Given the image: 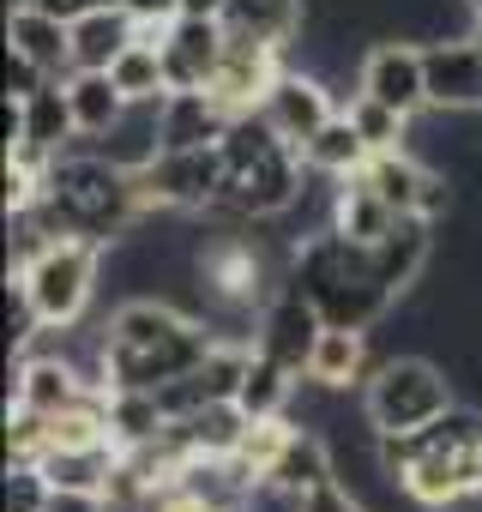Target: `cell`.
<instances>
[{
	"label": "cell",
	"mask_w": 482,
	"mask_h": 512,
	"mask_svg": "<svg viewBox=\"0 0 482 512\" xmlns=\"http://www.w3.org/2000/svg\"><path fill=\"white\" fill-rule=\"evenodd\" d=\"M290 284L308 290V302L326 314V326H356V332H374L398 296L374 284L368 272V247L338 235V229H320L296 247V266H290Z\"/></svg>",
	"instance_id": "6da1fadb"
},
{
	"label": "cell",
	"mask_w": 482,
	"mask_h": 512,
	"mask_svg": "<svg viewBox=\"0 0 482 512\" xmlns=\"http://www.w3.org/2000/svg\"><path fill=\"white\" fill-rule=\"evenodd\" d=\"M458 404V386L446 374V362L422 356V350H398V356H380L368 386H362V416H368V434H410V428H428L434 416H446Z\"/></svg>",
	"instance_id": "7a4b0ae2"
},
{
	"label": "cell",
	"mask_w": 482,
	"mask_h": 512,
	"mask_svg": "<svg viewBox=\"0 0 482 512\" xmlns=\"http://www.w3.org/2000/svg\"><path fill=\"white\" fill-rule=\"evenodd\" d=\"M103 260H109L103 241L61 235V241H49L37 260L19 272V284H25V296H31V308H37V320H43L49 332H67V326H79V320L91 314Z\"/></svg>",
	"instance_id": "3957f363"
},
{
	"label": "cell",
	"mask_w": 482,
	"mask_h": 512,
	"mask_svg": "<svg viewBox=\"0 0 482 512\" xmlns=\"http://www.w3.org/2000/svg\"><path fill=\"white\" fill-rule=\"evenodd\" d=\"M133 187H139V205L145 217L151 211H205L223 199L229 187V163H223V145H193V151H157L145 169H133Z\"/></svg>",
	"instance_id": "277c9868"
},
{
	"label": "cell",
	"mask_w": 482,
	"mask_h": 512,
	"mask_svg": "<svg viewBox=\"0 0 482 512\" xmlns=\"http://www.w3.org/2000/svg\"><path fill=\"white\" fill-rule=\"evenodd\" d=\"M320 332H326V314L308 302V290L278 284L272 302L260 308V320H254V350L272 356V362H284L290 374H308V356H314Z\"/></svg>",
	"instance_id": "5b68a950"
},
{
	"label": "cell",
	"mask_w": 482,
	"mask_h": 512,
	"mask_svg": "<svg viewBox=\"0 0 482 512\" xmlns=\"http://www.w3.org/2000/svg\"><path fill=\"white\" fill-rule=\"evenodd\" d=\"M356 91L362 97H380L404 115H422L428 109V67H422V49L404 43V37H380L362 61H356Z\"/></svg>",
	"instance_id": "8992f818"
},
{
	"label": "cell",
	"mask_w": 482,
	"mask_h": 512,
	"mask_svg": "<svg viewBox=\"0 0 482 512\" xmlns=\"http://www.w3.org/2000/svg\"><path fill=\"white\" fill-rule=\"evenodd\" d=\"M260 109H266V121L302 151V145L338 115V97H332V79H326V73H314V67H284Z\"/></svg>",
	"instance_id": "52a82bcc"
},
{
	"label": "cell",
	"mask_w": 482,
	"mask_h": 512,
	"mask_svg": "<svg viewBox=\"0 0 482 512\" xmlns=\"http://www.w3.org/2000/svg\"><path fill=\"white\" fill-rule=\"evenodd\" d=\"M290 67V55L284 49H272V43H254V37H229V49H223V67L211 73V97L229 109V115H248V109H260L266 103V91L278 85V73Z\"/></svg>",
	"instance_id": "ba28073f"
},
{
	"label": "cell",
	"mask_w": 482,
	"mask_h": 512,
	"mask_svg": "<svg viewBox=\"0 0 482 512\" xmlns=\"http://www.w3.org/2000/svg\"><path fill=\"white\" fill-rule=\"evenodd\" d=\"M422 67H428V109H440V115L482 109V43L470 31L464 37H434L422 49Z\"/></svg>",
	"instance_id": "9c48e42d"
},
{
	"label": "cell",
	"mask_w": 482,
	"mask_h": 512,
	"mask_svg": "<svg viewBox=\"0 0 482 512\" xmlns=\"http://www.w3.org/2000/svg\"><path fill=\"white\" fill-rule=\"evenodd\" d=\"M85 392H91V374L67 350H25V356H13V404H25L37 416H61Z\"/></svg>",
	"instance_id": "30bf717a"
},
{
	"label": "cell",
	"mask_w": 482,
	"mask_h": 512,
	"mask_svg": "<svg viewBox=\"0 0 482 512\" xmlns=\"http://www.w3.org/2000/svg\"><path fill=\"white\" fill-rule=\"evenodd\" d=\"M434 229L440 223H428V217H398L374 247H368V272H374V284L380 290H392L398 302L422 284V272L434 266Z\"/></svg>",
	"instance_id": "8fae6325"
},
{
	"label": "cell",
	"mask_w": 482,
	"mask_h": 512,
	"mask_svg": "<svg viewBox=\"0 0 482 512\" xmlns=\"http://www.w3.org/2000/svg\"><path fill=\"white\" fill-rule=\"evenodd\" d=\"M223 49H229V31L223 19H175L169 37H163V73H169V91H205L211 73L223 67Z\"/></svg>",
	"instance_id": "7c38bea8"
},
{
	"label": "cell",
	"mask_w": 482,
	"mask_h": 512,
	"mask_svg": "<svg viewBox=\"0 0 482 512\" xmlns=\"http://www.w3.org/2000/svg\"><path fill=\"white\" fill-rule=\"evenodd\" d=\"M73 139H79V121H73V103H67V79H49L37 97H25V133L7 151L37 163V169H49Z\"/></svg>",
	"instance_id": "4fadbf2b"
},
{
	"label": "cell",
	"mask_w": 482,
	"mask_h": 512,
	"mask_svg": "<svg viewBox=\"0 0 482 512\" xmlns=\"http://www.w3.org/2000/svg\"><path fill=\"white\" fill-rule=\"evenodd\" d=\"M374 332H356V326H326L314 356H308V386L314 392H350V386H368L374 374Z\"/></svg>",
	"instance_id": "5bb4252c"
},
{
	"label": "cell",
	"mask_w": 482,
	"mask_h": 512,
	"mask_svg": "<svg viewBox=\"0 0 482 512\" xmlns=\"http://www.w3.org/2000/svg\"><path fill=\"white\" fill-rule=\"evenodd\" d=\"M7 49H19L25 61H37L55 79H73V25L55 19L49 7H37V0L7 13Z\"/></svg>",
	"instance_id": "9a60e30c"
},
{
	"label": "cell",
	"mask_w": 482,
	"mask_h": 512,
	"mask_svg": "<svg viewBox=\"0 0 482 512\" xmlns=\"http://www.w3.org/2000/svg\"><path fill=\"white\" fill-rule=\"evenodd\" d=\"M223 31L272 43V49L290 55L296 37L308 31V0H223Z\"/></svg>",
	"instance_id": "2e32d148"
},
{
	"label": "cell",
	"mask_w": 482,
	"mask_h": 512,
	"mask_svg": "<svg viewBox=\"0 0 482 512\" xmlns=\"http://www.w3.org/2000/svg\"><path fill=\"white\" fill-rule=\"evenodd\" d=\"M127 43H139V19L121 7V0L85 13L73 25V73H109L127 55Z\"/></svg>",
	"instance_id": "e0dca14e"
},
{
	"label": "cell",
	"mask_w": 482,
	"mask_h": 512,
	"mask_svg": "<svg viewBox=\"0 0 482 512\" xmlns=\"http://www.w3.org/2000/svg\"><path fill=\"white\" fill-rule=\"evenodd\" d=\"M229 121H235V115H229L211 91H169V103H163V151L223 145Z\"/></svg>",
	"instance_id": "ac0fdd59"
},
{
	"label": "cell",
	"mask_w": 482,
	"mask_h": 512,
	"mask_svg": "<svg viewBox=\"0 0 482 512\" xmlns=\"http://www.w3.org/2000/svg\"><path fill=\"white\" fill-rule=\"evenodd\" d=\"M338 476V446L320 434V428H302L296 422V434H290V446H284V458L272 464V476H266V488H278V494H308V488H320V482H332Z\"/></svg>",
	"instance_id": "d6986e66"
},
{
	"label": "cell",
	"mask_w": 482,
	"mask_h": 512,
	"mask_svg": "<svg viewBox=\"0 0 482 512\" xmlns=\"http://www.w3.org/2000/svg\"><path fill=\"white\" fill-rule=\"evenodd\" d=\"M368 157H374V151H368V139L356 133V121H350L344 109H338V115H332L308 145H302V163H308L320 181H350V175H362V163H368Z\"/></svg>",
	"instance_id": "ffe728a7"
},
{
	"label": "cell",
	"mask_w": 482,
	"mask_h": 512,
	"mask_svg": "<svg viewBox=\"0 0 482 512\" xmlns=\"http://www.w3.org/2000/svg\"><path fill=\"white\" fill-rule=\"evenodd\" d=\"M398 223V211L362 181V175H350V181H332V229L338 235H350V241H362V247H374L386 229Z\"/></svg>",
	"instance_id": "44dd1931"
},
{
	"label": "cell",
	"mask_w": 482,
	"mask_h": 512,
	"mask_svg": "<svg viewBox=\"0 0 482 512\" xmlns=\"http://www.w3.org/2000/svg\"><path fill=\"white\" fill-rule=\"evenodd\" d=\"M296 398H302V374H290L284 362H272V356L254 350L248 374H241V386H235L241 416H248V422H260V416H290Z\"/></svg>",
	"instance_id": "7402d4cb"
},
{
	"label": "cell",
	"mask_w": 482,
	"mask_h": 512,
	"mask_svg": "<svg viewBox=\"0 0 482 512\" xmlns=\"http://www.w3.org/2000/svg\"><path fill=\"white\" fill-rule=\"evenodd\" d=\"M67 103H73V121H79V139H103L133 103L127 91L109 79V73H73L67 79Z\"/></svg>",
	"instance_id": "603a6c76"
},
{
	"label": "cell",
	"mask_w": 482,
	"mask_h": 512,
	"mask_svg": "<svg viewBox=\"0 0 482 512\" xmlns=\"http://www.w3.org/2000/svg\"><path fill=\"white\" fill-rule=\"evenodd\" d=\"M422 175H428V163L404 145V151H374L368 163H362V181L398 211V217H416V199H422Z\"/></svg>",
	"instance_id": "cb8c5ba5"
},
{
	"label": "cell",
	"mask_w": 482,
	"mask_h": 512,
	"mask_svg": "<svg viewBox=\"0 0 482 512\" xmlns=\"http://www.w3.org/2000/svg\"><path fill=\"white\" fill-rule=\"evenodd\" d=\"M163 422H169V410H163L157 392H145V386H121V392H109V440H115L121 452L157 440Z\"/></svg>",
	"instance_id": "d4e9b609"
},
{
	"label": "cell",
	"mask_w": 482,
	"mask_h": 512,
	"mask_svg": "<svg viewBox=\"0 0 482 512\" xmlns=\"http://www.w3.org/2000/svg\"><path fill=\"white\" fill-rule=\"evenodd\" d=\"M109 79L127 91V103H163L169 97V73H163V49L157 43H127V55L109 67Z\"/></svg>",
	"instance_id": "484cf974"
},
{
	"label": "cell",
	"mask_w": 482,
	"mask_h": 512,
	"mask_svg": "<svg viewBox=\"0 0 482 512\" xmlns=\"http://www.w3.org/2000/svg\"><path fill=\"white\" fill-rule=\"evenodd\" d=\"M344 115L356 121V133L368 139V151H404L410 145V127H416V115H404V109H392L380 97H362V91L344 103Z\"/></svg>",
	"instance_id": "4316f807"
},
{
	"label": "cell",
	"mask_w": 482,
	"mask_h": 512,
	"mask_svg": "<svg viewBox=\"0 0 482 512\" xmlns=\"http://www.w3.org/2000/svg\"><path fill=\"white\" fill-rule=\"evenodd\" d=\"M181 422H187L199 458H229V452L241 446V434H248V416H241L235 398H229V404H205V410H193V416H181Z\"/></svg>",
	"instance_id": "83f0119b"
},
{
	"label": "cell",
	"mask_w": 482,
	"mask_h": 512,
	"mask_svg": "<svg viewBox=\"0 0 482 512\" xmlns=\"http://www.w3.org/2000/svg\"><path fill=\"white\" fill-rule=\"evenodd\" d=\"M49 470L31 464V458H7V512H49Z\"/></svg>",
	"instance_id": "f1b7e54d"
},
{
	"label": "cell",
	"mask_w": 482,
	"mask_h": 512,
	"mask_svg": "<svg viewBox=\"0 0 482 512\" xmlns=\"http://www.w3.org/2000/svg\"><path fill=\"white\" fill-rule=\"evenodd\" d=\"M296 512H374V506H368V500H362L350 482H338V476H332V482L308 488V494L296 500Z\"/></svg>",
	"instance_id": "f546056e"
},
{
	"label": "cell",
	"mask_w": 482,
	"mask_h": 512,
	"mask_svg": "<svg viewBox=\"0 0 482 512\" xmlns=\"http://www.w3.org/2000/svg\"><path fill=\"white\" fill-rule=\"evenodd\" d=\"M49 79H55V73H43V67H37V61H25L19 49H7V97H19V103H25V97H37Z\"/></svg>",
	"instance_id": "4dcf8cb0"
},
{
	"label": "cell",
	"mask_w": 482,
	"mask_h": 512,
	"mask_svg": "<svg viewBox=\"0 0 482 512\" xmlns=\"http://www.w3.org/2000/svg\"><path fill=\"white\" fill-rule=\"evenodd\" d=\"M49 512H109V494H85V488H55Z\"/></svg>",
	"instance_id": "1f68e13d"
},
{
	"label": "cell",
	"mask_w": 482,
	"mask_h": 512,
	"mask_svg": "<svg viewBox=\"0 0 482 512\" xmlns=\"http://www.w3.org/2000/svg\"><path fill=\"white\" fill-rule=\"evenodd\" d=\"M37 7H49L55 19H67V25H79L85 13H97V7H109V0H37Z\"/></svg>",
	"instance_id": "d6a6232c"
},
{
	"label": "cell",
	"mask_w": 482,
	"mask_h": 512,
	"mask_svg": "<svg viewBox=\"0 0 482 512\" xmlns=\"http://www.w3.org/2000/svg\"><path fill=\"white\" fill-rule=\"evenodd\" d=\"M187 19H223V0H181Z\"/></svg>",
	"instance_id": "836d02e7"
},
{
	"label": "cell",
	"mask_w": 482,
	"mask_h": 512,
	"mask_svg": "<svg viewBox=\"0 0 482 512\" xmlns=\"http://www.w3.org/2000/svg\"><path fill=\"white\" fill-rule=\"evenodd\" d=\"M470 37H476V43H482V13H470Z\"/></svg>",
	"instance_id": "e575fe53"
},
{
	"label": "cell",
	"mask_w": 482,
	"mask_h": 512,
	"mask_svg": "<svg viewBox=\"0 0 482 512\" xmlns=\"http://www.w3.org/2000/svg\"><path fill=\"white\" fill-rule=\"evenodd\" d=\"M464 7H470V13H482V0H464Z\"/></svg>",
	"instance_id": "d590c367"
}]
</instances>
